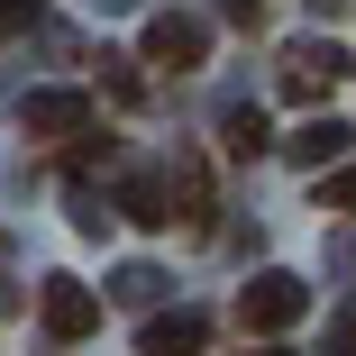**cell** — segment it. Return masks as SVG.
Masks as SVG:
<instances>
[{
	"label": "cell",
	"instance_id": "obj_1",
	"mask_svg": "<svg viewBox=\"0 0 356 356\" xmlns=\"http://www.w3.org/2000/svg\"><path fill=\"white\" fill-rule=\"evenodd\" d=\"M302 311H311V283H302V274H283V265H274V274H256L247 293H238V329H256V338L293 329Z\"/></svg>",
	"mask_w": 356,
	"mask_h": 356
},
{
	"label": "cell",
	"instance_id": "obj_2",
	"mask_svg": "<svg viewBox=\"0 0 356 356\" xmlns=\"http://www.w3.org/2000/svg\"><path fill=\"white\" fill-rule=\"evenodd\" d=\"M210 55V28L192 10H156L147 19V64H165V74H192V64Z\"/></svg>",
	"mask_w": 356,
	"mask_h": 356
},
{
	"label": "cell",
	"instance_id": "obj_3",
	"mask_svg": "<svg viewBox=\"0 0 356 356\" xmlns=\"http://www.w3.org/2000/svg\"><path fill=\"white\" fill-rule=\"evenodd\" d=\"M37 320H46V338H64V347H74V338H92V329H101V302L83 293L74 274H55L46 293H37Z\"/></svg>",
	"mask_w": 356,
	"mask_h": 356
},
{
	"label": "cell",
	"instance_id": "obj_4",
	"mask_svg": "<svg viewBox=\"0 0 356 356\" xmlns=\"http://www.w3.org/2000/svg\"><path fill=\"white\" fill-rule=\"evenodd\" d=\"M338 74H347V55H338L329 37H311V46L283 55V92H293V101H329V92H338Z\"/></svg>",
	"mask_w": 356,
	"mask_h": 356
},
{
	"label": "cell",
	"instance_id": "obj_5",
	"mask_svg": "<svg viewBox=\"0 0 356 356\" xmlns=\"http://www.w3.org/2000/svg\"><path fill=\"white\" fill-rule=\"evenodd\" d=\"M19 119H28V137H83L92 128V101L83 92H28Z\"/></svg>",
	"mask_w": 356,
	"mask_h": 356
},
{
	"label": "cell",
	"instance_id": "obj_6",
	"mask_svg": "<svg viewBox=\"0 0 356 356\" xmlns=\"http://www.w3.org/2000/svg\"><path fill=\"white\" fill-rule=\"evenodd\" d=\"M347 137H356V128L320 110V119H302L293 137H283V156H293V165H311V174H320V165H338V156H347Z\"/></svg>",
	"mask_w": 356,
	"mask_h": 356
},
{
	"label": "cell",
	"instance_id": "obj_7",
	"mask_svg": "<svg viewBox=\"0 0 356 356\" xmlns=\"http://www.w3.org/2000/svg\"><path fill=\"white\" fill-rule=\"evenodd\" d=\"M201 338H210V320H192V311H174V320H147V356H201Z\"/></svg>",
	"mask_w": 356,
	"mask_h": 356
},
{
	"label": "cell",
	"instance_id": "obj_8",
	"mask_svg": "<svg viewBox=\"0 0 356 356\" xmlns=\"http://www.w3.org/2000/svg\"><path fill=\"white\" fill-rule=\"evenodd\" d=\"M128 220L137 229H174V183L165 174H128Z\"/></svg>",
	"mask_w": 356,
	"mask_h": 356
},
{
	"label": "cell",
	"instance_id": "obj_9",
	"mask_svg": "<svg viewBox=\"0 0 356 356\" xmlns=\"http://www.w3.org/2000/svg\"><path fill=\"white\" fill-rule=\"evenodd\" d=\"M220 147H229V156H265L274 137H265V119H256V110H229V119H220Z\"/></svg>",
	"mask_w": 356,
	"mask_h": 356
},
{
	"label": "cell",
	"instance_id": "obj_10",
	"mask_svg": "<svg viewBox=\"0 0 356 356\" xmlns=\"http://www.w3.org/2000/svg\"><path fill=\"white\" fill-rule=\"evenodd\" d=\"M320 201H329V210H356V165H338V174L320 183Z\"/></svg>",
	"mask_w": 356,
	"mask_h": 356
},
{
	"label": "cell",
	"instance_id": "obj_11",
	"mask_svg": "<svg viewBox=\"0 0 356 356\" xmlns=\"http://www.w3.org/2000/svg\"><path fill=\"white\" fill-rule=\"evenodd\" d=\"M28 19H37V0H0V37H19Z\"/></svg>",
	"mask_w": 356,
	"mask_h": 356
},
{
	"label": "cell",
	"instance_id": "obj_12",
	"mask_svg": "<svg viewBox=\"0 0 356 356\" xmlns=\"http://www.w3.org/2000/svg\"><path fill=\"white\" fill-rule=\"evenodd\" d=\"M329 347H338V356H356V311H347V320L329 329Z\"/></svg>",
	"mask_w": 356,
	"mask_h": 356
}]
</instances>
